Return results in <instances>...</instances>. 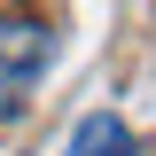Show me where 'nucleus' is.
<instances>
[{
  "label": "nucleus",
  "instance_id": "obj_1",
  "mask_svg": "<svg viewBox=\"0 0 156 156\" xmlns=\"http://www.w3.org/2000/svg\"><path fill=\"white\" fill-rule=\"evenodd\" d=\"M55 55V23L39 16V8H0V78H16L31 86Z\"/></svg>",
  "mask_w": 156,
  "mask_h": 156
},
{
  "label": "nucleus",
  "instance_id": "obj_2",
  "mask_svg": "<svg viewBox=\"0 0 156 156\" xmlns=\"http://www.w3.org/2000/svg\"><path fill=\"white\" fill-rule=\"evenodd\" d=\"M70 156H133V125H125V117H109V109L78 117V133H70Z\"/></svg>",
  "mask_w": 156,
  "mask_h": 156
}]
</instances>
